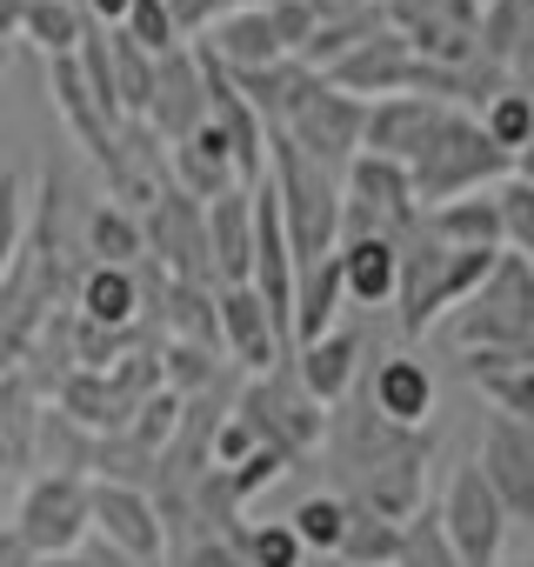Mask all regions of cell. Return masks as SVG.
Instances as JSON below:
<instances>
[{
    "instance_id": "cell-1",
    "label": "cell",
    "mask_w": 534,
    "mask_h": 567,
    "mask_svg": "<svg viewBox=\"0 0 534 567\" xmlns=\"http://www.w3.org/2000/svg\"><path fill=\"white\" fill-rule=\"evenodd\" d=\"M321 441L341 467V487H335L341 501H355L381 520H408L421 507V467L434 454V427H394L368 401H341V408H328Z\"/></svg>"
},
{
    "instance_id": "cell-2",
    "label": "cell",
    "mask_w": 534,
    "mask_h": 567,
    "mask_svg": "<svg viewBox=\"0 0 534 567\" xmlns=\"http://www.w3.org/2000/svg\"><path fill=\"white\" fill-rule=\"evenodd\" d=\"M441 341L461 348V354H507V361H534V260L521 254H494L487 280L448 308L441 321Z\"/></svg>"
},
{
    "instance_id": "cell-3",
    "label": "cell",
    "mask_w": 534,
    "mask_h": 567,
    "mask_svg": "<svg viewBox=\"0 0 534 567\" xmlns=\"http://www.w3.org/2000/svg\"><path fill=\"white\" fill-rule=\"evenodd\" d=\"M514 174V161L481 134V121L468 114V107H448L441 121H434V134L421 141V154L408 161V187H414V207L428 214V207H448V200H461V194H487L494 181H507Z\"/></svg>"
},
{
    "instance_id": "cell-4",
    "label": "cell",
    "mask_w": 534,
    "mask_h": 567,
    "mask_svg": "<svg viewBox=\"0 0 534 567\" xmlns=\"http://www.w3.org/2000/svg\"><path fill=\"white\" fill-rule=\"evenodd\" d=\"M267 194H275V214H281V234H288L295 267L335 254V234H341V181L328 167H315L301 147H288L281 134H267Z\"/></svg>"
},
{
    "instance_id": "cell-5",
    "label": "cell",
    "mask_w": 534,
    "mask_h": 567,
    "mask_svg": "<svg viewBox=\"0 0 534 567\" xmlns=\"http://www.w3.org/2000/svg\"><path fill=\"white\" fill-rule=\"evenodd\" d=\"M234 414L260 434V447H281L288 461L315 454V447H321V427H328V408L295 381L288 361H281V368H267V374H254V381L240 388Z\"/></svg>"
},
{
    "instance_id": "cell-6",
    "label": "cell",
    "mask_w": 534,
    "mask_h": 567,
    "mask_svg": "<svg viewBox=\"0 0 534 567\" xmlns=\"http://www.w3.org/2000/svg\"><path fill=\"white\" fill-rule=\"evenodd\" d=\"M141 260H147L161 280H187V288H214L201 200H187L181 187H161V194L141 207Z\"/></svg>"
},
{
    "instance_id": "cell-7",
    "label": "cell",
    "mask_w": 534,
    "mask_h": 567,
    "mask_svg": "<svg viewBox=\"0 0 534 567\" xmlns=\"http://www.w3.org/2000/svg\"><path fill=\"white\" fill-rule=\"evenodd\" d=\"M8 534H14L34 560L74 554V547L94 534V520H88V474H34V481L21 487V507H14Z\"/></svg>"
},
{
    "instance_id": "cell-8",
    "label": "cell",
    "mask_w": 534,
    "mask_h": 567,
    "mask_svg": "<svg viewBox=\"0 0 534 567\" xmlns=\"http://www.w3.org/2000/svg\"><path fill=\"white\" fill-rule=\"evenodd\" d=\"M434 520H441V540L454 547L461 567H501L514 527H507V514H501V501L487 494V481H481L474 461H461V467L448 474V487H441V501H434Z\"/></svg>"
},
{
    "instance_id": "cell-9",
    "label": "cell",
    "mask_w": 534,
    "mask_h": 567,
    "mask_svg": "<svg viewBox=\"0 0 534 567\" xmlns=\"http://www.w3.org/2000/svg\"><path fill=\"white\" fill-rule=\"evenodd\" d=\"M361 114H368V101H355V94L315 81L275 134H281L288 147H301L315 167H328V174L341 181V174L355 167V154H361Z\"/></svg>"
},
{
    "instance_id": "cell-10",
    "label": "cell",
    "mask_w": 534,
    "mask_h": 567,
    "mask_svg": "<svg viewBox=\"0 0 534 567\" xmlns=\"http://www.w3.org/2000/svg\"><path fill=\"white\" fill-rule=\"evenodd\" d=\"M474 467H481L487 494L501 501L507 527H534V421L487 414V434H481Z\"/></svg>"
},
{
    "instance_id": "cell-11",
    "label": "cell",
    "mask_w": 534,
    "mask_h": 567,
    "mask_svg": "<svg viewBox=\"0 0 534 567\" xmlns=\"http://www.w3.org/2000/svg\"><path fill=\"white\" fill-rule=\"evenodd\" d=\"M88 520H94V540H107L114 554H127L141 567H161L167 540H161V514H154V494L147 487L88 481Z\"/></svg>"
},
{
    "instance_id": "cell-12",
    "label": "cell",
    "mask_w": 534,
    "mask_h": 567,
    "mask_svg": "<svg viewBox=\"0 0 534 567\" xmlns=\"http://www.w3.org/2000/svg\"><path fill=\"white\" fill-rule=\"evenodd\" d=\"M141 121L154 127V141H161V147L187 141V134L207 121V74H201L194 41H181L174 54H161V61H154V87H147V114H141Z\"/></svg>"
},
{
    "instance_id": "cell-13",
    "label": "cell",
    "mask_w": 534,
    "mask_h": 567,
    "mask_svg": "<svg viewBox=\"0 0 534 567\" xmlns=\"http://www.w3.org/2000/svg\"><path fill=\"white\" fill-rule=\"evenodd\" d=\"M321 81H328V87H341V94H355V101L414 94V87H421V54H414L394 28H381V34H368L355 54H341Z\"/></svg>"
},
{
    "instance_id": "cell-14",
    "label": "cell",
    "mask_w": 534,
    "mask_h": 567,
    "mask_svg": "<svg viewBox=\"0 0 534 567\" xmlns=\"http://www.w3.org/2000/svg\"><path fill=\"white\" fill-rule=\"evenodd\" d=\"M214 328H220V354H227L247 381L288 361V341H281L275 321H267V308H260L254 288H220V295H214Z\"/></svg>"
},
{
    "instance_id": "cell-15",
    "label": "cell",
    "mask_w": 534,
    "mask_h": 567,
    "mask_svg": "<svg viewBox=\"0 0 534 567\" xmlns=\"http://www.w3.org/2000/svg\"><path fill=\"white\" fill-rule=\"evenodd\" d=\"M441 114H448V107L428 101V94H388V101H368V114H361V154L408 167V161L421 154V141L434 134Z\"/></svg>"
},
{
    "instance_id": "cell-16",
    "label": "cell",
    "mask_w": 534,
    "mask_h": 567,
    "mask_svg": "<svg viewBox=\"0 0 534 567\" xmlns=\"http://www.w3.org/2000/svg\"><path fill=\"white\" fill-rule=\"evenodd\" d=\"M207 220V267H214V288H247V267H254V194L227 187L214 200H201Z\"/></svg>"
},
{
    "instance_id": "cell-17",
    "label": "cell",
    "mask_w": 534,
    "mask_h": 567,
    "mask_svg": "<svg viewBox=\"0 0 534 567\" xmlns=\"http://www.w3.org/2000/svg\"><path fill=\"white\" fill-rule=\"evenodd\" d=\"M341 301H348L341 260H335V254L308 260V267L295 274V301H288V354L308 348V341H321V334H335V328H341Z\"/></svg>"
},
{
    "instance_id": "cell-18",
    "label": "cell",
    "mask_w": 534,
    "mask_h": 567,
    "mask_svg": "<svg viewBox=\"0 0 534 567\" xmlns=\"http://www.w3.org/2000/svg\"><path fill=\"white\" fill-rule=\"evenodd\" d=\"M288 368H295V381H301L321 408H341V401L355 394V381H361V334L335 328V334H321V341L295 348V354H288Z\"/></svg>"
},
{
    "instance_id": "cell-19",
    "label": "cell",
    "mask_w": 534,
    "mask_h": 567,
    "mask_svg": "<svg viewBox=\"0 0 534 567\" xmlns=\"http://www.w3.org/2000/svg\"><path fill=\"white\" fill-rule=\"evenodd\" d=\"M335 260H341V288L355 308H388L394 301V280H401V254L388 234H341L335 240Z\"/></svg>"
},
{
    "instance_id": "cell-20",
    "label": "cell",
    "mask_w": 534,
    "mask_h": 567,
    "mask_svg": "<svg viewBox=\"0 0 534 567\" xmlns=\"http://www.w3.org/2000/svg\"><path fill=\"white\" fill-rule=\"evenodd\" d=\"M368 408L381 421H394V427H428V414H434V374H428V361L388 354L368 374Z\"/></svg>"
},
{
    "instance_id": "cell-21",
    "label": "cell",
    "mask_w": 534,
    "mask_h": 567,
    "mask_svg": "<svg viewBox=\"0 0 534 567\" xmlns=\"http://www.w3.org/2000/svg\"><path fill=\"white\" fill-rule=\"evenodd\" d=\"M220 74H227V68H220ZM227 81H234V94L254 107V121L275 134V127L295 114V101H301L321 74H308L301 61H275V68H247V74H227Z\"/></svg>"
},
{
    "instance_id": "cell-22",
    "label": "cell",
    "mask_w": 534,
    "mask_h": 567,
    "mask_svg": "<svg viewBox=\"0 0 534 567\" xmlns=\"http://www.w3.org/2000/svg\"><path fill=\"white\" fill-rule=\"evenodd\" d=\"M468 388L507 414V421H534V361H507V354H461Z\"/></svg>"
},
{
    "instance_id": "cell-23",
    "label": "cell",
    "mask_w": 534,
    "mask_h": 567,
    "mask_svg": "<svg viewBox=\"0 0 534 567\" xmlns=\"http://www.w3.org/2000/svg\"><path fill=\"white\" fill-rule=\"evenodd\" d=\"M41 394L21 374H0V467H34V434H41Z\"/></svg>"
},
{
    "instance_id": "cell-24",
    "label": "cell",
    "mask_w": 534,
    "mask_h": 567,
    "mask_svg": "<svg viewBox=\"0 0 534 567\" xmlns=\"http://www.w3.org/2000/svg\"><path fill=\"white\" fill-rule=\"evenodd\" d=\"M61 414H68L74 427H88V434L101 441V434H121L134 408L121 401V388H114L107 374H81V368H74V374L61 381Z\"/></svg>"
},
{
    "instance_id": "cell-25",
    "label": "cell",
    "mask_w": 534,
    "mask_h": 567,
    "mask_svg": "<svg viewBox=\"0 0 534 567\" xmlns=\"http://www.w3.org/2000/svg\"><path fill=\"white\" fill-rule=\"evenodd\" d=\"M428 234L441 247H501V220H494V194H461L448 207H428L421 214Z\"/></svg>"
},
{
    "instance_id": "cell-26",
    "label": "cell",
    "mask_w": 534,
    "mask_h": 567,
    "mask_svg": "<svg viewBox=\"0 0 534 567\" xmlns=\"http://www.w3.org/2000/svg\"><path fill=\"white\" fill-rule=\"evenodd\" d=\"M341 567H394L401 560V520H381L368 507L348 501V527H341V547H335Z\"/></svg>"
},
{
    "instance_id": "cell-27",
    "label": "cell",
    "mask_w": 534,
    "mask_h": 567,
    "mask_svg": "<svg viewBox=\"0 0 534 567\" xmlns=\"http://www.w3.org/2000/svg\"><path fill=\"white\" fill-rule=\"evenodd\" d=\"M21 34L48 54V61H68L88 34V14H81V0H28L21 8Z\"/></svg>"
},
{
    "instance_id": "cell-28",
    "label": "cell",
    "mask_w": 534,
    "mask_h": 567,
    "mask_svg": "<svg viewBox=\"0 0 534 567\" xmlns=\"http://www.w3.org/2000/svg\"><path fill=\"white\" fill-rule=\"evenodd\" d=\"M474 121H481V134H487L507 161H521V154L534 147V94H527V87H514V81H507V87H501Z\"/></svg>"
},
{
    "instance_id": "cell-29",
    "label": "cell",
    "mask_w": 534,
    "mask_h": 567,
    "mask_svg": "<svg viewBox=\"0 0 534 567\" xmlns=\"http://www.w3.org/2000/svg\"><path fill=\"white\" fill-rule=\"evenodd\" d=\"M88 254H94V267H141V214L101 200L88 214Z\"/></svg>"
},
{
    "instance_id": "cell-30",
    "label": "cell",
    "mask_w": 534,
    "mask_h": 567,
    "mask_svg": "<svg viewBox=\"0 0 534 567\" xmlns=\"http://www.w3.org/2000/svg\"><path fill=\"white\" fill-rule=\"evenodd\" d=\"M288 527H295L301 554H315V560H335V547H341V527H348V501H341V494H301V501H295V514H288Z\"/></svg>"
},
{
    "instance_id": "cell-31",
    "label": "cell",
    "mask_w": 534,
    "mask_h": 567,
    "mask_svg": "<svg viewBox=\"0 0 534 567\" xmlns=\"http://www.w3.org/2000/svg\"><path fill=\"white\" fill-rule=\"evenodd\" d=\"M227 540H234L240 567H301V560H308L288 520H240Z\"/></svg>"
},
{
    "instance_id": "cell-32",
    "label": "cell",
    "mask_w": 534,
    "mask_h": 567,
    "mask_svg": "<svg viewBox=\"0 0 534 567\" xmlns=\"http://www.w3.org/2000/svg\"><path fill=\"white\" fill-rule=\"evenodd\" d=\"M487 194H494V220H501V254L534 260V181L507 174V181H494Z\"/></svg>"
},
{
    "instance_id": "cell-33",
    "label": "cell",
    "mask_w": 534,
    "mask_h": 567,
    "mask_svg": "<svg viewBox=\"0 0 534 567\" xmlns=\"http://www.w3.org/2000/svg\"><path fill=\"white\" fill-rule=\"evenodd\" d=\"M381 14L394 34L414 28H481V0H381Z\"/></svg>"
},
{
    "instance_id": "cell-34",
    "label": "cell",
    "mask_w": 534,
    "mask_h": 567,
    "mask_svg": "<svg viewBox=\"0 0 534 567\" xmlns=\"http://www.w3.org/2000/svg\"><path fill=\"white\" fill-rule=\"evenodd\" d=\"M394 567H461V560H454V547L441 540V520H434V507H428V501L401 520V560H394Z\"/></svg>"
},
{
    "instance_id": "cell-35",
    "label": "cell",
    "mask_w": 534,
    "mask_h": 567,
    "mask_svg": "<svg viewBox=\"0 0 534 567\" xmlns=\"http://www.w3.org/2000/svg\"><path fill=\"white\" fill-rule=\"evenodd\" d=\"M121 34L141 48V54H174L181 48V28H174V14L161 8V0H134V8H127V21H121Z\"/></svg>"
},
{
    "instance_id": "cell-36",
    "label": "cell",
    "mask_w": 534,
    "mask_h": 567,
    "mask_svg": "<svg viewBox=\"0 0 534 567\" xmlns=\"http://www.w3.org/2000/svg\"><path fill=\"white\" fill-rule=\"evenodd\" d=\"M21 234H28V187H21V174H14V167H0V274L14 267Z\"/></svg>"
},
{
    "instance_id": "cell-37",
    "label": "cell",
    "mask_w": 534,
    "mask_h": 567,
    "mask_svg": "<svg viewBox=\"0 0 534 567\" xmlns=\"http://www.w3.org/2000/svg\"><path fill=\"white\" fill-rule=\"evenodd\" d=\"M288 467H295V461H288L281 447H254V454H247L240 467H227V494H234V501L247 507V501H254L260 487H275V481H281Z\"/></svg>"
},
{
    "instance_id": "cell-38",
    "label": "cell",
    "mask_w": 534,
    "mask_h": 567,
    "mask_svg": "<svg viewBox=\"0 0 534 567\" xmlns=\"http://www.w3.org/2000/svg\"><path fill=\"white\" fill-rule=\"evenodd\" d=\"M167 567H240V554H234L227 534H181Z\"/></svg>"
},
{
    "instance_id": "cell-39",
    "label": "cell",
    "mask_w": 534,
    "mask_h": 567,
    "mask_svg": "<svg viewBox=\"0 0 534 567\" xmlns=\"http://www.w3.org/2000/svg\"><path fill=\"white\" fill-rule=\"evenodd\" d=\"M161 8L174 14V28H181V41H187V34H201V28L220 14V0H161Z\"/></svg>"
},
{
    "instance_id": "cell-40",
    "label": "cell",
    "mask_w": 534,
    "mask_h": 567,
    "mask_svg": "<svg viewBox=\"0 0 534 567\" xmlns=\"http://www.w3.org/2000/svg\"><path fill=\"white\" fill-rule=\"evenodd\" d=\"M127 8H134V0H81V14H88L94 28H121V21H127Z\"/></svg>"
},
{
    "instance_id": "cell-41",
    "label": "cell",
    "mask_w": 534,
    "mask_h": 567,
    "mask_svg": "<svg viewBox=\"0 0 534 567\" xmlns=\"http://www.w3.org/2000/svg\"><path fill=\"white\" fill-rule=\"evenodd\" d=\"M34 567H88V554L74 547V554H48V560H34Z\"/></svg>"
},
{
    "instance_id": "cell-42",
    "label": "cell",
    "mask_w": 534,
    "mask_h": 567,
    "mask_svg": "<svg viewBox=\"0 0 534 567\" xmlns=\"http://www.w3.org/2000/svg\"><path fill=\"white\" fill-rule=\"evenodd\" d=\"M240 8H267V0H220V14H240Z\"/></svg>"
},
{
    "instance_id": "cell-43",
    "label": "cell",
    "mask_w": 534,
    "mask_h": 567,
    "mask_svg": "<svg viewBox=\"0 0 534 567\" xmlns=\"http://www.w3.org/2000/svg\"><path fill=\"white\" fill-rule=\"evenodd\" d=\"M374 8H381V0H374Z\"/></svg>"
}]
</instances>
